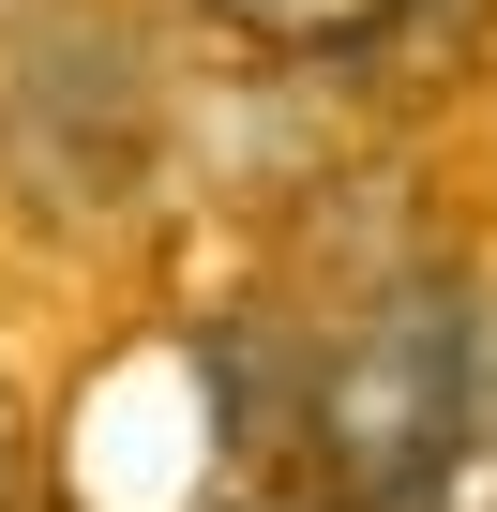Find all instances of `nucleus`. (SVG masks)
Here are the masks:
<instances>
[{
  "instance_id": "nucleus-1",
  "label": "nucleus",
  "mask_w": 497,
  "mask_h": 512,
  "mask_svg": "<svg viewBox=\"0 0 497 512\" xmlns=\"http://www.w3.org/2000/svg\"><path fill=\"white\" fill-rule=\"evenodd\" d=\"M482 362H497V347H482L467 287H392V302L317 362V407H302L332 497H347V512H437L452 467H467V422H482Z\"/></svg>"
},
{
  "instance_id": "nucleus-2",
  "label": "nucleus",
  "mask_w": 497,
  "mask_h": 512,
  "mask_svg": "<svg viewBox=\"0 0 497 512\" xmlns=\"http://www.w3.org/2000/svg\"><path fill=\"white\" fill-rule=\"evenodd\" d=\"M211 16L272 31V46H347V31H377V16H392V0H211Z\"/></svg>"
},
{
  "instance_id": "nucleus-3",
  "label": "nucleus",
  "mask_w": 497,
  "mask_h": 512,
  "mask_svg": "<svg viewBox=\"0 0 497 512\" xmlns=\"http://www.w3.org/2000/svg\"><path fill=\"white\" fill-rule=\"evenodd\" d=\"M437 512H497V362H482V422H467V467H452Z\"/></svg>"
},
{
  "instance_id": "nucleus-4",
  "label": "nucleus",
  "mask_w": 497,
  "mask_h": 512,
  "mask_svg": "<svg viewBox=\"0 0 497 512\" xmlns=\"http://www.w3.org/2000/svg\"><path fill=\"white\" fill-rule=\"evenodd\" d=\"M16 482H31V422H16V392H0V512H16Z\"/></svg>"
}]
</instances>
